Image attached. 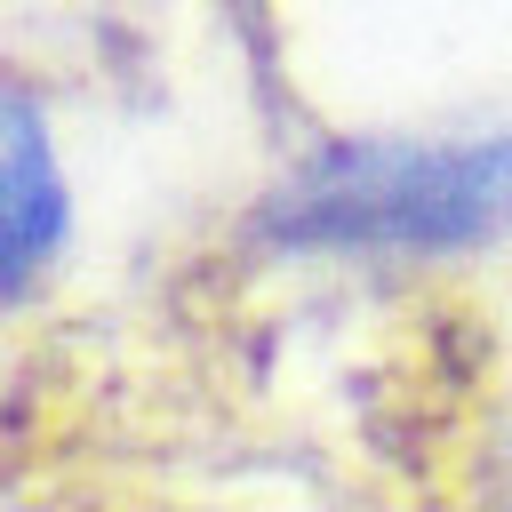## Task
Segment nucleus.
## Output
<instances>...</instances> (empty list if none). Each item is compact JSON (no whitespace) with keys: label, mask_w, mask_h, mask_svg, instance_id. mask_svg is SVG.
<instances>
[{"label":"nucleus","mask_w":512,"mask_h":512,"mask_svg":"<svg viewBox=\"0 0 512 512\" xmlns=\"http://www.w3.org/2000/svg\"><path fill=\"white\" fill-rule=\"evenodd\" d=\"M512 224V136H368L296 168L264 232L320 256H440Z\"/></svg>","instance_id":"1"},{"label":"nucleus","mask_w":512,"mask_h":512,"mask_svg":"<svg viewBox=\"0 0 512 512\" xmlns=\"http://www.w3.org/2000/svg\"><path fill=\"white\" fill-rule=\"evenodd\" d=\"M64 232H72V200H64L56 144L40 128V112L16 88H0V304L40 288Z\"/></svg>","instance_id":"2"}]
</instances>
